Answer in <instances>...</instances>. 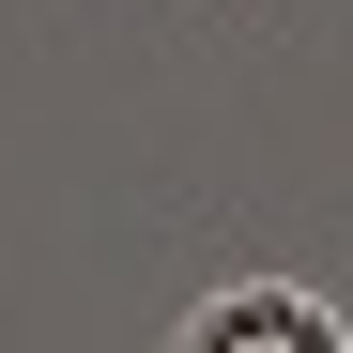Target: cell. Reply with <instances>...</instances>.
I'll return each instance as SVG.
<instances>
[{
	"label": "cell",
	"instance_id": "1",
	"mask_svg": "<svg viewBox=\"0 0 353 353\" xmlns=\"http://www.w3.org/2000/svg\"><path fill=\"white\" fill-rule=\"evenodd\" d=\"M353 323L323 307V292H292V276H230L185 307V353H338Z\"/></svg>",
	"mask_w": 353,
	"mask_h": 353
}]
</instances>
